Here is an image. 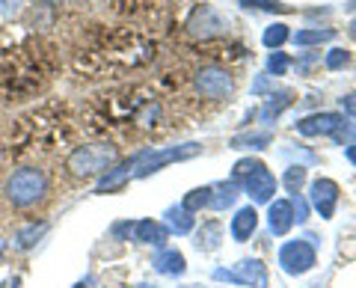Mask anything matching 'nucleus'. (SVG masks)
I'll return each mask as SVG.
<instances>
[{
    "mask_svg": "<svg viewBox=\"0 0 356 288\" xmlns=\"http://www.w3.org/2000/svg\"><path fill=\"white\" fill-rule=\"evenodd\" d=\"M161 116L163 110L152 86L134 83L95 95L83 110V128L92 131V134H107V131H119V128L154 131Z\"/></svg>",
    "mask_w": 356,
    "mask_h": 288,
    "instance_id": "f257e3e1",
    "label": "nucleus"
},
{
    "mask_svg": "<svg viewBox=\"0 0 356 288\" xmlns=\"http://www.w3.org/2000/svg\"><path fill=\"white\" fill-rule=\"evenodd\" d=\"M57 60L39 39L15 42L0 51V104H21L36 98L51 83Z\"/></svg>",
    "mask_w": 356,
    "mask_h": 288,
    "instance_id": "f03ea898",
    "label": "nucleus"
},
{
    "mask_svg": "<svg viewBox=\"0 0 356 288\" xmlns=\"http://www.w3.org/2000/svg\"><path fill=\"white\" fill-rule=\"evenodd\" d=\"M158 57V42L146 36L140 27H119L113 33H104L95 45L86 51L81 48L74 57V69L86 77L95 74H125L134 69H143L146 63Z\"/></svg>",
    "mask_w": 356,
    "mask_h": 288,
    "instance_id": "7ed1b4c3",
    "label": "nucleus"
},
{
    "mask_svg": "<svg viewBox=\"0 0 356 288\" xmlns=\"http://www.w3.org/2000/svg\"><path fill=\"white\" fill-rule=\"evenodd\" d=\"M65 125H69V119H65L63 104H42L33 113L18 119V125L13 128V140H9V152L21 154L30 152L33 146L42 149V146H54L57 140L63 143Z\"/></svg>",
    "mask_w": 356,
    "mask_h": 288,
    "instance_id": "20e7f679",
    "label": "nucleus"
},
{
    "mask_svg": "<svg viewBox=\"0 0 356 288\" xmlns=\"http://www.w3.org/2000/svg\"><path fill=\"white\" fill-rule=\"evenodd\" d=\"M116 161H119V149L113 143H86V146H77L65 158V170L74 179H95V175L113 170Z\"/></svg>",
    "mask_w": 356,
    "mask_h": 288,
    "instance_id": "39448f33",
    "label": "nucleus"
},
{
    "mask_svg": "<svg viewBox=\"0 0 356 288\" xmlns=\"http://www.w3.org/2000/svg\"><path fill=\"white\" fill-rule=\"evenodd\" d=\"M3 193L9 199V205L15 208H33L48 196V175L39 167H18L3 184Z\"/></svg>",
    "mask_w": 356,
    "mask_h": 288,
    "instance_id": "423d86ee",
    "label": "nucleus"
},
{
    "mask_svg": "<svg viewBox=\"0 0 356 288\" xmlns=\"http://www.w3.org/2000/svg\"><path fill=\"white\" fill-rule=\"evenodd\" d=\"M202 152V146L199 143H184V146H170V149H140L137 154H131V161H134V175L137 179H146V175L152 173H158L161 167H166V163H172V161H187V158H193V154Z\"/></svg>",
    "mask_w": 356,
    "mask_h": 288,
    "instance_id": "0eeeda50",
    "label": "nucleus"
},
{
    "mask_svg": "<svg viewBox=\"0 0 356 288\" xmlns=\"http://www.w3.org/2000/svg\"><path fill=\"white\" fill-rule=\"evenodd\" d=\"M193 86L208 102H226L235 93V77L229 74V69H222V65H202L193 74Z\"/></svg>",
    "mask_w": 356,
    "mask_h": 288,
    "instance_id": "6e6552de",
    "label": "nucleus"
},
{
    "mask_svg": "<svg viewBox=\"0 0 356 288\" xmlns=\"http://www.w3.org/2000/svg\"><path fill=\"white\" fill-rule=\"evenodd\" d=\"M187 33H191L193 39H202V42L222 39L229 33V18L220 15L214 6L199 3L191 13V18H187Z\"/></svg>",
    "mask_w": 356,
    "mask_h": 288,
    "instance_id": "1a4fd4ad",
    "label": "nucleus"
},
{
    "mask_svg": "<svg viewBox=\"0 0 356 288\" xmlns=\"http://www.w3.org/2000/svg\"><path fill=\"white\" fill-rule=\"evenodd\" d=\"M315 262H318V253L315 247H312L309 241H288L280 247V268L285 273H291V276H303L309 273L312 268H315Z\"/></svg>",
    "mask_w": 356,
    "mask_h": 288,
    "instance_id": "9d476101",
    "label": "nucleus"
},
{
    "mask_svg": "<svg viewBox=\"0 0 356 288\" xmlns=\"http://www.w3.org/2000/svg\"><path fill=\"white\" fill-rule=\"evenodd\" d=\"M214 280H226L235 285H250V288H267V268L259 259H243L235 264V271H214Z\"/></svg>",
    "mask_w": 356,
    "mask_h": 288,
    "instance_id": "9b49d317",
    "label": "nucleus"
},
{
    "mask_svg": "<svg viewBox=\"0 0 356 288\" xmlns=\"http://www.w3.org/2000/svg\"><path fill=\"white\" fill-rule=\"evenodd\" d=\"M309 205L324 220H330L339 205V184L332 179H315L312 182V191H309Z\"/></svg>",
    "mask_w": 356,
    "mask_h": 288,
    "instance_id": "f8f14e48",
    "label": "nucleus"
},
{
    "mask_svg": "<svg viewBox=\"0 0 356 288\" xmlns=\"http://www.w3.org/2000/svg\"><path fill=\"white\" fill-rule=\"evenodd\" d=\"M341 125H344L341 113H312L306 119H300L294 128L300 137H332Z\"/></svg>",
    "mask_w": 356,
    "mask_h": 288,
    "instance_id": "ddd939ff",
    "label": "nucleus"
},
{
    "mask_svg": "<svg viewBox=\"0 0 356 288\" xmlns=\"http://www.w3.org/2000/svg\"><path fill=\"white\" fill-rule=\"evenodd\" d=\"M243 191L250 193L252 202H273V193H276V179H273V173L261 163L259 170H252L247 179H243Z\"/></svg>",
    "mask_w": 356,
    "mask_h": 288,
    "instance_id": "4468645a",
    "label": "nucleus"
},
{
    "mask_svg": "<svg viewBox=\"0 0 356 288\" xmlns=\"http://www.w3.org/2000/svg\"><path fill=\"white\" fill-rule=\"evenodd\" d=\"M166 238H170V229L158 220H140L134 223V241L137 243H154V247H163Z\"/></svg>",
    "mask_w": 356,
    "mask_h": 288,
    "instance_id": "2eb2a0df",
    "label": "nucleus"
},
{
    "mask_svg": "<svg viewBox=\"0 0 356 288\" xmlns=\"http://www.w3.org/2000/svg\"><path fill=\"white\" fill-rule=\"evenodd\" d=\"M267 223H270L273 235H285V232L294 226L291 202H288V199H276V202H270V211H267Z\"/></svg>",
    "mask_w": 356,
    "mask_h": 288,
    "instance_id": "dca6fc26",
    "label": "nucleus"
},
{
    "mask_svg": "<svg viewBox=\"0 0 356 288\" xmlns=\"http://www.w3.org/2000/svg\"><path fill=\"white\" fill-rule=\"evenodd\" d=\"M255 226H259V214H255V208H252V205L241 208V211L232 217V238H235L238 243L250 241L252 232H255Z\"/></svg>",
    "mask_w": 356,
    "mask_h": 288,
    "instance_id": "f3484780",
    "label": "nucleus"
},
{
    "mask_svg": "<svg viewBox=\"0 0 356 288\" xmlns=\"http://www.w3.org/2000/svg\"><path fill=\"white\" fill-rule=\"evenodd\" d=\"M291 104H294V93H288V90L276 93V95L270 93V98H267V102L261 104V110H259V119L261 122H276Z\"/></svg>",
    "mask_w": 356,
    "mask_h": 288,
    "instance_id": "a211bd4d",
    "label": "nucleus"
},
{
    "mask_svg": "<svg viewBox=\"0 0 356 288\" xmlns=\"http://www.w3.org/2000/svg\"><path fill=\"white\" fill-rule=\"evenodd\" d=\"M152 264H154V271L163 273V276H181L187 271V262L178 250H161Z\"/></svg>",
    "mask_w": 356,
    "mask_h": 288,
    "instance_id": "6ab92c4d",
    "label": "nucleus"
},
{
    "mask_svg": "<svg viewBox=\"0 0 356 288\" xmlns=\"http://www.w3.org/2000/svg\"><path fill=\"white\" fill-rule=\"evenodd\" d=\"M238 202V184L235 182H222L217 187H211V208L214 211H226V208H232Z\"/></svg>",
    "mask_w": 356,
    "mask_h": 288,
    "instance_id": "aec40b11",
    "label": "nucleus"
},
{
    "mask_svg": "<svg viewBox=\"0 0 356 288\" xmlns=\"http://www.w3.org/2000/svg\"><path fill=\"white\" fill-rule=\"evenodd\" d=\"M270 143H273L270 131H247V134L232 137V149H252V152H259V149H267Z\"/></svg>",
    "mask_w": 356,
    "mask_h": 288,
    "instance_id": "412c9836",
    "label": "nucleus"
},
{
    "mask_svg": "<svg viewBox=\"0 0 356 288\" xmlns=\"http://www.w3.org/2000/svg\"><path fill=\"white\" fill-rule=\"evenodd\" d=\"M166 226L178 232V235H187L193 229V214L184 211L181 205H172V208H166Z\"/></svg>",
    "mask_w": 356,
    "mask_h": 288,
    "instance_id": "4be33fe9",
    "label": "nucleus"
},
{
    "mask_svg": "<svg viewBox=\"0 0 356 288\" xmlns=\"http://www.w3.org/2000/svg\"><path fill=\"white\" fill-rule=\"evenodd\" d=\"M220 223L217 220H208V223H202V229L196 232V247L199 250H205V253H211V250H217L220 247Z\"/></svg>",
    "mask_w": 356,
    "mask_h": 288,
    "instance_id": "5701e85b",
    "label": "nucleus"
},
{
    "mask_svg": "<svg viewBox=\"0 0 356 288\" xmlns=\"http://www.w3.org/2000/svg\"><path fill=\"white\" fill-rule=\"evenodd\" d=\"M54 18H57V13H54V6L44 0V3H36L30 9V24L33 30H48L54 24Z\"/></svg>",
    "mask_w": 356,
    "mask_h": 288,
    "instance_id": "b1692460",
    "label": "nucleus"
},
{
    "mask_svg": "<svg viewBox=\"0 0 356 288\" xmlns=\"http://www.w3.org/2000/svg\"><path fill=\"white\" fill-rule=\"evenodd\" d=\"M336 36V30H297L294 33V45L309 48V45H321V42H330Z\"/></svg>",
    "mask_w": 356,
    "mask_h": 288,
    "instance_id": "393cba45",
    "label": "nucleus"
},
{
    "mask_svg": "<svg viewBox=\"0 0 356 288\" xmlns=\"http://www.w3.org/2000/svg\"><path fill=\"white\" fill-rule=\"evenodd\" d=\"M44 232H48V223H30L27 229H21L18 235H15V247L18 250H30L33 243H36Z\"/></svg>",
    "mask_w": 356,
    "mask_h": 288,
    "instance_id": "a878e982",
    "label": "nucleus"
},
{
    "mask_svg": "<svg viewBox=\"0 0 356 288\" xmlns=\"http://www.w3.org/2000/svg\"><path fill=\"white\" fill-rule=\"evenodd\" d=\"M288 39H291V30H288L285 24H270V27L264 30V36H261V42H264V45L270 48V51H280Z\"/></svg>",
    "mask_w": 356,
    "mask_h": 288,
    "instance_id": "bb28decb",
    "label": "nucleus"
},
{
    "mask_svg": "<svg viewBox=\"0 0 356 288\" xmlns=\"http://www.w3.org/2000/svg\"><path fill=\"white\" fill-rule=\"evenodd\" d=\"M208 202H211V187H196V191H191L181 199V208L193 214V211H202Z\"/></svg>",
    "mask_w": 356,
    "mask_h": 288,
    "instance_id": "cd10ccee",
    "label": "nucleus"
},
{
    "mask_svg": "<svg viewBox=\"0 0 356 288\" xmlns=\"http://www.w3.org/2000/svg\"><path fill=\"white\" fill-rule=\"evenodd\" d=\"M288 69H291V57H285L282 51H270V57H267V72H270L273 77H280Z\"/></svg>",
    "mask_w": 356,
    "mask_h": 288,
    "instance_id": "c85d7f7f",
    "label": "nucleus"
},
{
    "mask_svg": "<svg viewBox=\"0 0 356 288\" xmlns=\"http://www.w3.org/2000/svg\"><path fill=\"white\" fill-rule=\"evenodd\" d=\"M285 187H288V193H300V187H303L306 184V167H300V163H297V167H291V170H288L285 173Z\"/></svg>",
    "mask_w": 356,
    "mask_h": 288,
    "instance_id": "c756f323",
    "label": "nucleus"
},
{
    "mask_svg": "<svg viewBox=\"0 0 356 288\" xmlns=\"http://www.w3.org/2000/svg\"><path fill=\"white\" fill-rule=\"evenodd\" d=\"M243 9H261V13H288V6L280 0H241Z\"/></svg>",
    "mask_w": 356,
    "mask_h": 288,
    "instance_id": "7c9ffc66",
    "label": "nucleus"
},
{
    "mask_svg": "<svg viewBox=\"0 0 356 288\" xmlns=\"http://www.w3.org/2000/svg\"><path fill=\"white\" fill-rule=\"evenodd\" d=\"M348 63H350V54L344 51V48H332V51H327V57H324V65H327L330 72H339Z\"/></svg>",
    "mask_w": 356,
    "mask_h": 288,
    "instance_id": "2f4dec72",
    "label": "nucleus"
},
{
    "mask_svg": "<svg viewBox=\"0 0 356 288\" xmlns=\"http://www.w3.org/2000/svg\"><path fill=\"white\" fill-rule=\"evenodd\" d=\"M259 167H261V161H255V158H243V161H238V163H235V170H232V179H235V182H243L252 170H259Z\"/></svg>",
    "mask_w": 356,
    "mask_h": 288,
    "instance_id": "473e14b6",
    "label": "nucleus"
},
{
    "mask_svg": "<svg viewBox=\"0 0 356 288\" xmlns=\"http://www.w3.org/2000/svg\"><path fill=\"white\" fill-rule=\"evenodd\" d=\"M332 140L339 143V146H353V140H356V122H348L344 119V125L332 134Z\"/></svg>",
    "mask_w": 356,
    "mask_h": 288,
    "instance_id": "72a5a7b5",
    "label": "nucleus"
},
{
    "mask_svg": "<svg viewBox=\"0 0 356 288\" xmlns=\"http://www.w3.org/2000/svg\"><path fill=\"white\" fill-rule=\"evenodd\" d=\"M339 107H341V116H344V119H353V122H356V95H353V93L341 95V98H339Z\"/></svg>",
    "mask_w": 356,
    "mask_h": 288,
    "instance_id": "f704fd0d",
    "label": "nucleus"
},
{
    "mask_svg": "<svg viewBox=\"0 0 356 288\" xmlns=\"http://www.w3.org/2000/svg\"><path fill=\"white\" fill-rule=\"evenodd\" d=\"M291 211H294V223H306L309 202H306L303 196H294V199H291Z\"/></svg>",
    "mask_w": 356,
    "mask_h": 288,
    "instance_id": "c9c22d12",
    "label": "nucleus"
},
{
    "mask_svg": "<svg viewBox=\"0 0 356 288\" xmlns=\"http://www.w3.org/2000/svg\"><path fill=\"white\" fill-rule=\"evenodd\" d=\"M113 235H116V238L134 235V223H119V226H113Z\"/></svg>",
    "mask_w": 356,
    "mask_h": 288,
    "instance_id": "e433bc0d",
    "label": "nucleus"
},
{
    "mask_svg": "<svg viewBox=\"0 0 356 288\" xmlns=\"http://www.w3.org/2000/svg\"><path fill=\"white\" fill-rule=\"evenodd\" d=\"M344 158H348V161L353 163V167H356V143H353V146H348V149H344Z\"/></svg>",
    "mask_w": 356,
    "mask_h": 288,
    "instance_id": "4c0bfd02",
    "label": "nucleus"
},
{
    "mask_svg": "<svg viewBox=\"0 0 356 288\" xmlns=\"http://www.w3.org/2000/svg\"><path fill=\"white\" fill-rule=\"evenodd\" d=\"M264 90H267V77L261 74V77H259V81H255V86H252V93H264Z\"/></svg>",
    "mask_w": 356,
    "mask_h": 288,
    "instance_id": "58836bf2",
    "label": "nucleus"
},
{
    "mask_svg": "<svg viewBox=\"0 0 356 288\" xmlns=\"http://www.w3.org/2000/svg\"><path fill=\"white\" fill-rule=\"evenodd\" d=\"M348 33H350V36L356 39V21H350V27H348Z\"/></svg>",
    "mask_w": 356,
    "mask_h": 288,
    "instance_id": "ea45409f",
    "label": "nucleus"
},
{
    "mask_svg": "<svg viewBox=\"0 0 356 288\" xmlns=\"http://www.w3.org/2000/svg\"><path fill=\"white\" fill-rule=\"evenodd\" d=\"M74 288H89V285H86V282H77V285H74Z\"/></svg>",
    "mask_w": 356,
    "mask_h": 288,
    "instance_id": "a19ab883",
    "label": "nucleus"
},
{
    "mask_svg": "<svg viewBox=\"0 0 356 288\" xmlns=\"http://www.w3.org/2000/svg\"><path fill=\"white\" fill-rule=\"evenodd\" d=\"M0 288H9V285H0Z\"/></svg>",
    "mask_w": 356,
    "mask_h": 288,
    "instance_id": "79ce46f5",
    "label": "nucleus"
},
{
    "mask_svg": "<svg viewBox=\"0 0 356 288\" xmlns=\"http://www.w3.org/2000/svg\"><path fill=\"white\" fill-rule=\"evenodd\" d=\"M315 288H321V285H315Z\"/></svg>",
    "mask_w": 356,
    "mask_h": 288,
    "instance_id": "37998d69",
    "label": "nucleus"
}]
</instances>
